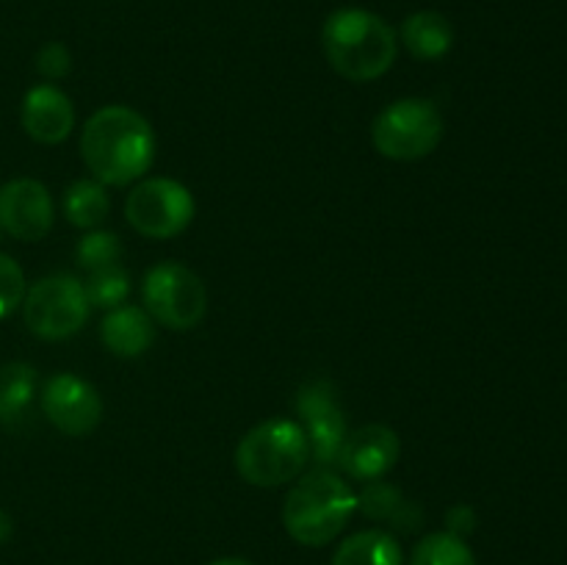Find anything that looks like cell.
I'll use <instances>...</instances> for the list:
<instances>
[{"label": "cell", "mask_w": 567, "mask_h": 565, "mask_svg": "<svg viewBox=\"0 0 567 565\" xmlns=\"http://www.w3.org/2000/svg\"><path fill=\"white\" fill-rule=\"evenodd\" d=\"M37 70L42 72L50 81H59V78L70 75L72 70V55L66 50V44L61 42H48L37 55Z\"/></svg>", "instance_id": "obj_24"}, {"label": "cell", "mask_w": 567, "mask_h": 565, "mask_svg": "<svg viewBox=\"0 0 567 565\" xmlns=\"http://www.w3.org/2000/svg\"><path fill=\"white\" fill-rule=\"evenodd\" d=\"M42 410L55 430L81 438L97 430L103 419V399L92 382L75 374H55L42 391Z\"/></svg>", "instance_id": "obj_10"}, {"label": "cell", "mask_w": 567, "mask_h": 565, "mask_svg": "<svg viewBox=\"0 0 567 565\" xmlns=\"http://www.w3.org/2000/svg\"><path fill=\"white\" fill-rule=\"evenodd\" d=\"M0 227L20 242H39L53 227V197L33 177H17L0 188Z\"/></svg>", "instance_id": "obj_11"}, {"label": "cell", "mask_w": 567, "mask_h": 565, "mask_svg": "<svg viewBox=\"0 0 567 565\" xmlns=\"http://www.w3.org/2000/svg\"><path fill=\"white\" fill-rule=\"evenodd\" d=\"M210 565H252V563H249V559H241V557H221Z\"/></svg>", "instance_id": "obj_27"}, {"label": "cell", "mask_w": 567, "mask_h": 565, "mask_svg": "<svg viewBox=\"0 0 567 565\" xmlns=\"http://www.w3.org/2000/svg\"><path fill=\"white\" fill-rule=\"evenodd\" d=\"M321 42L332 70L354 83L377 81L396 61V33L382 17L365 9L332 11Z\"/></svg>", "instance_id": "obj_2"}, {"label": "cell", "mask_w": 567, "mask_h": 565, "mask_svg": "<svg viewBox=\"0 0 567 565\" xmlns=\"http://www.w3.org/2000/svg\"><path fill=\"white\" fill-rule=\"evenodd\" d=\"M194 197L183 183L172 177L142 181L125 203V216L136 233L147 238L181 236L194 219Z\"/></svg>", "instance_id": "obj_8"}, {"label": "cell", "mask_w": 567, "mask_h": 565, "mask_svg": "<svg viewBox=\"0 0 567 565\" xmlns=\"http://www.w3.org/2000/svg\"><path fill=\"white\" fill-rule=\"evenodd\" d=\"M89 305L83 282L72 275H50L33 282L22 299V319L37 338L61 341L86 325Z\"/></svg>", "instance_id": "obj_7"}, {"label": "cell", "mask_w": 567, "mask_h": 565, "mask_svg": "<svg viewBox=\"0 0 567 565\" xmlns=\"http://www.w3.org/2000/svg\"><path fill=\"white\" fill-rule=\"evenodd\" d=\"M297 413L308 432L310 454L319 469H332L347 438V419L330 382H308L297 393Z\"/></svg>", "instance_id": "obj_9"}, {"label": "cell", "mask_w": 567, "mask_h": 565, "mask_svg": "<svg viewBox=\"0 0 567 565\" xmlns=\"http://www.w3.org/2000/svg\"><path fill=\"white\" fill-rule=\"evenodd\" d=\"M443 138V116L432 100L404 97L388 105L371 125L377 153L391 161H419L437 150Z\"/></svg>", "instance_id": "obj_5"}, {"label": "cell", "mask_w": 567, "mask_h": 565, "mask_svg": "<svg viewBox=\"0 0 567 565\" xmlns=\"http://www.w3.org/2000/svg\"><path fill=\"white\" fill-rule=\"evenodd\" d=\"M410 565H480L468 543L449 532H432L421 537Z\"/></svg>", "instance_id": "obj_20"}, {"label": "cell", "mask_w": 567, "mask_h": 565, "mask_svg": "<svg viewBox=\"0 0 567 565\" xmlns=\"http://www.w3.org/2000/svg\"><path fill=\"white\" fill-rule=\"evenodd\" d=\"M332 565H404V557L391 532L365 530L338 546Z\"/></svg>", "instance_id": "obj_17"}, {"label": "cell", "mask_w": 567, "mask_h": 565, "mask_svg": "<svg viewBox=\"0 0 567 565\" xmlns=\"http://www.w3.org/2000/svg\"><path fill=\"white\" fill-rule=\"evenodd\" d=\"M109 197H105L103 183L97 181H75L64 194V214L81 230H94L103 225L109 216Z\"/></svg>", "instance_id": "obj_19"}, {"label": "cell", "mask_w": 567, "mask_h": 565, "mask_svg": "<svg viewBox=\"0 0 567 565\" xmlns=\"http://www.w3.org/2000/svg\"><path fill=\"white\" fill-rule=\"evenodd\" d=\"M153 338V319H150L147 310L133 308V305L111 308L100 325V341L116 358H138V355L147 352Z\"/></svg>", "instance_id": "obj_14"}, {"label": "cell", "mask_w": 567, "mask_h": 565, "mask_svg": "<svg viewBox=\"0 0 567 565\" xmlns=\"http://www.w3.org/2000/svg\"><path fill=\"white\" fill-rule=\"evenodd\" d=\"M474 524H476V515H474V510L468 507V504H454V507L446 513V526H449L446 532H449V535H457V537H463V541H465V535L474 530Z\"/></svg>", "instance_id": "obj_25"}, {"label": "cell", "mask_w": 567, "mask_h": 565, "mask_svg": "<svg viewBox=\"0 0 567 565\" xmlns=\"http://www.w3.org/2000/svg\"><path fill=\"white\" fill-rule=\"evenodd\" d=\"M399 435L385 424H365L349 432L341 443L336 463L347 471L352 480L371 482L385 476L399 463Z\"/></svg>", "instance_id": "obj_12"}, {"label": "cell", "mask_w": 567, "mask_h": 565, "mask_svg": "<svg viewBox=\"0 0 567 565\" xmlns=\"http://www.w3.org/2000/svg\"><path fill=\"white\" fill-rule=\"evenodd\" d=\"M22 299H25V275L17 260L0 253V319L9 316L17 305H22Z\"/></svg>", "instance_id": "obj_23"}, {"label": "cell", "mask_w": 567, "mask_h": 565, "mask_svg": "<svg viewBox=\"0 0 567 565\" xmlns=\"http://www.w3.org/2000/svg\"><path fill=\"white\" fill-rule=\"evenodd\" d=\"M402 42L415 59L437 61L452 50L454 28L437 11H415L402 22Z\"/></svg>", "instance_id": "obj_15"}, {"label": "cell", "mask_w": 567, "mask_h": 565, "mask_svg": "<svg viewBox=\"0 0 567 565\" xmlns=\"http://www.w3.org/2000/svg\"><path fill=\"white\" fill-rule=\"evenodd\" d=\"M310 458L308 432L299 421L269 419L252 427L236 449V469L255 487H280L297 480Z\"/></svg>", "instance_id": "obj_4"}, {"label": "cell", "mask_w": 567, "mask_h": 565, "mask_svg": "<svg viewBox=\"0 0 567 565\" xmlns=\"http://www.w3.org/2000/svg\"><path fill=\"white\" fill-rule=\"evenodd\" d=\"M142 297L150 319L177 332L194 330L208 310L205 282L175 260H164L144 275Z\"/></svg>", "instance_id": "obj_6"}, {"label": "cell", "mask_w": 567, "mask_h": 565, "mask_svg": "<svg viewBox=\"0 0 567 565\" xmlns=\"http://www.w3.org/2000/svg\"><path fill=\"white\" fill-rule=\"evenodd\" d=\"M37 391V371L28 363L0 366V424H14L31 404Z\"/></svg>", "instance_id": "obj_18"}, {"label": "cell", "mask_w": 567, "mask_h": 565, "mask_svg": "<svg viewBox=\"0 0 567 565\" xmlns=\"http://www.w3.org/2000/svg\"><path fill=\"white\" fill-rule=\"evenodd\" d=\"M83 291H86L92 308H120L125 302L127 291H131V277H127V271L120 264L103 266V269L89 271Z\"/></svg>", "instance_id": "obj_21"}, {"label": "cell", "mask_w": 567, "mask_h": 565, "mask_svg": "<svg viewBox=\"0 0 567 565\" xmlns=\"http://www.w3.org/2000/svg\"><path fill=\"white\" fill-rule=\"evenodd\" d=\"M120 253H122L120 238H116L114 233H105V230H92L89 236H83L75 247L78 264H81L86 271L120 264Z\"/></svg>", "instance_id": "obj_22"}, {"label": "cell", "mask_w": 567, "mask_h": 565, "mask_svg": "<svg viewBox=\"0 0 567 565\" xmlns=\"http://www.w3.org/2000/svg\"><path fill=\"white\" fill-rule=\"evenodd\" d=\"M358 510V496L332 469L305 474L282 504V524L297 543L310 548L336 541Z\"/></svg>", "instance_id": "obj_3"}, {"label": "cell", "mask_w": 567, "mask_h": 565, "mask_svg": "<svg viewBox=\"0 0 567 565\" xmlns=\"http://www.w3.org/2000/svg\"><path fill=\"white\" fill-rule=\"evenodd\" d=\"M20 120L33 142L59 144L75 127V109H72V100L61 89L42 83V86H33L25 94Z\"/></svg>", "instance_id": "obj_13"}, {"label": "cell", "mask_w": 567, "mask_h": 565, "mask_svg": "<svg viewBox=\"0 0 567 565\" xmlns=\"http://www.w3.org/2000/svg\"><path fill=\"white\" fill-rule=\"evenodd\" d=\"M354 496H358V510L365 518L391 521L399 530H413V526L421 524V510L413 502H408L402 491L391 485V482L371 480Z\"/></svg>", "instance_id": "obj_16"}, {"label": "cell", "mask_w": 567, "mask_h": 565, "mask_svg": "<svg viewBox=\"0 0 567 565\" xmlns=\"http://www.w3.org/2000/svg\"><path fill=\"white\" fill-rule=\"evenodd\" d=\"M81 155L94 181L103 186H127L153 166V127L127 105H105L83 125Z\"/></svg>", "instance_id": "obj_1"}, {"label": "cell", "mask_w": 567, "mask_h": 565, "mask_svg": "<svg viewBox=\"0 0 567 565\" xmlns=\"http://www.w3.org/2000/svg\"><path fill=\"white\" fill-rule=\"evenodd\" d=\"M9 532H11V521H9V515H6L3 510H0V543H3L6 537H9Z\"/></svg>", "instance_id": "obj_26"}]
</instances>
